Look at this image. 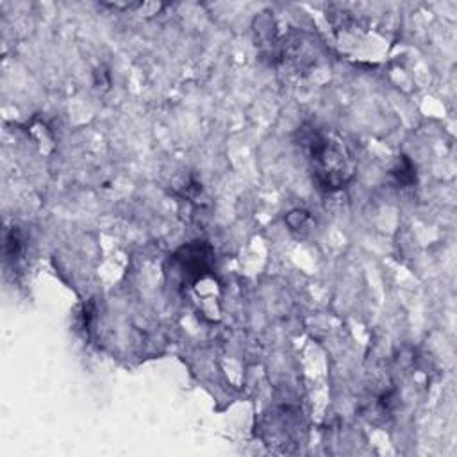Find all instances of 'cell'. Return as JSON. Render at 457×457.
I'll use <instances>...</instances> for the list:
<instances>
[{"label": "cell", "mask_w": 457, "mask_h": 457, "mask_svg": "<svg viewBox=\"0 0 457 457\" xmlns=\"http://www.w3.org/2000/svg\"><path fill=\"white\" fill-rule=\"evenodd\" d=\"M391 175L395 177L396 184H400L402 187H409L416 182V168L414 164L409 161L407 155H400L396 164L391 170Z\"/></svg>", "instance_id": "obj_3"}, {"label": "cell", "mask_w": 457, "mask_h": 457, "mask_svg": "<svg viewBox=\"0 0 457 457\" xmlns=\"http://www.w3.org/2000/svg\"><path fill=\"white\" fill-rule=\"evenodd\" d=\"M168 273L182 289H189L214 275V250L207 241H189L168 259Z\"/></svg>", "instance_id": "obj_2"}, {"label": "cell", "mask_w": 457, "mask_h": 457, "mask_svg": "<svg viewBox=\"0 0 457 457\" xmlns=\"http://www.w3.org/2000/svg\"><path fill=\"white\" fill-rule=\"evenodd\" d=\"M298 143L307 157L314 182L323 191H339L353 179L355 159L336 132L307 123L298 130Z\"/></svg>", "instance_id": "obj_1"}, {"label": "cell", "mask_w": 457, "mask_h": 457, "mask_svg": "<svg viewBox=\"0 0 457 457\" xmlns=\"http://www.w3.org/2000/svg\"><path fill=\"white\" fill-rule=\"evenodd\" d=\"M5 257L7 259H16L20 253H21V248H23V243H21V236L18 232V228H11L7 234H5Z\"/></svg>", "instance_id": "obj_4"}]
</instances>
